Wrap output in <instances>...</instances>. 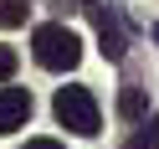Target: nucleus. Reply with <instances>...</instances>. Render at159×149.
Returning a JSON list of instances; mask_svg holds the SVG:
<instances>
[{"label": "nucleus", "mask_w": 159, "mask_h": 149, "mask_svg": "<svg viewBox=\"0 0 159 149\" xmlns=\"http://www.w3.org/2000/svg\"><path fill=\"white\" fill-rule=\"evenodd\" d=\"M31 52H36V62H41L46 72H67V67H77V57H82V41H77L72 26L52 21V26H36Z\"/></svg>", "instance_id": "obj_1"}, {"label": "nucleus", "mask_w": 159, "mask_h": 149, "mask_svg": "<svg viewBox=\"0 0 159 149\" xmlns=\"http://www.w3.org/2000/svg\"><path fill=\"white\" fill-rule=\"evenodd\" d=\"M123 149H159V123H154V118H149V123H139L134 139H128Z\"/></svg>", "instance_id": "obj_6"}, {"label": "nucleus", "mask_w": 159, "mask_h": 149, "mask_svg": "<svg viewBox=\"0 0 159 149\" xmlns=\"http://www.w3.org/2000/svg\"><path fill=\"white\" fill-rule=\"evenodd\" d=\"M26 21V0H0V26L11 31V26H21Z\"/></svg>", "instance_id": "obj_7"}, {"label": "nucleus", "mask_w": 159, "mask_h": 149, "mask_svg": "<svg viewBox=\"0 0 159 149\" xmlns=\"http://www.w3.org/2000/svg\"><path fill=\"white\" fill-rule=\"evenodd\" d=\"M118 113H123L128 123H139V118L149 113V93H144V87H123V98H118Z\"/></svg>", "instance_id": "obj_5"}, {"label": "nucleus", "mask_w": 159, "mask_h": 149, "mask_svg": "<svg viewBox=\"0 0 159 149\" xmlns=\"http://www.w3.org/2000/svg\"><path fill=\"white\" fill-rule=\"evenodd\" d=\"M87 11H93V26H98V46H103V57H108V62H118V57H123V31H118L113 11H103V5H87Z\"/></svg>", "instance_id": "obj_4"}, {"label": "nucleus", "mask_w": 159, "mask_h": 149, "mask_svg": "<svg viewBox=\"0 0 159 149\" xmlns=\"http://www.w3.org/2000/svg\"><path fill=\"white\" fill-rule=\"evenodd\" d=\"M11 72H16V52L0 46V82H11Z\"/></svg>", "instance_id": "obj_8"}, {"label": "nucleus", "mask_w": 159, "mask_h": 149, "mask_svg": "<svg viewBox=\"0 0 159 149\" xmlns=\"http://www.w3.org/2000/svg\"><path fill=\"white\" fill-rule=\"evenodd\" d=\"M154 41H159V26H154Z\"/></svg>", "instance_id": "obj_10"}, {"label": "nucleus", "mask_w": 159, "mask_h": 149, "mask_svg": "<svg viewBox=\"0 0 159 149\" xmlns=\"http://www.w3.org/2000/svg\"><path fill=\"white\" fill-rule=\"evenodd\" d=\"M52 113H57L62 128H72V134H82V139H93L98 123H103V118H98V98L87 93V87H57Z\"/></svg>", "instance_id": "obj_2"}, {"label": "nucleus", "mask_w": 159, "mask_h": 149, "mask_svg": "<svg viewBox=\"0 0 159 149\" xmlns=\"http://www.w3.org/2000/svg\"><path fill=\"white\" fill-rule=\"evenodd\" d=\"M26 149H62V144H57V139H31Z\"/></svg>", "instance_id": "obj_9"}, {"label": "nucleus", "mask_w": 159, "mask_h": 149, "mask_svg": "<svg viewBox=\"0 0 159 149\" xmlns=\"http://www.w3.org/2000/svg\"><path fill=\"white\" fill-rule=\"evenodd\" d=\"M31 118V93L26 87H0V134H11Z\"/></svg>", "instance_id": "obj_3"}]
</instances>
